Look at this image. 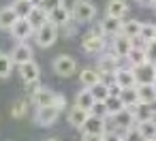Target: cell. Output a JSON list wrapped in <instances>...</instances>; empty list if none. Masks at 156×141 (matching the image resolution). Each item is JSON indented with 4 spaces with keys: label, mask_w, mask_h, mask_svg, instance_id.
<instances>
[{
    "label": "cell",
    "mask_w": 156,
    "mask_h": 141,
    "mask_svg": "<svg viewBox=\"0 0 156 141\" xmlns=\"http://www.w3.org/2000/svg\"><path fill=\"white\" fill-rule=\"evenodd\" d=\"M81 47H83V51H86V54H94V56L103 54V51H105V47H107L105 32H103L101 28L90 30V32L81 39Z\"/></svg>",
    "instance_id": "obj_1"
},
{
    "label": "cell",
    "mask_w": 156,
    "mask_h": 141,
    "mask_svg": "<svg viewBox=\"0 0 156 141\" xmlns=\"http://www.w3.org/2000/svg\"><path fill=\"white\" fill-rule=\"evenodd\" d=\"M71 13H73V19L77 24H88L96 15V7L90 0H75L73 7H71Z\"/></svg>",
    "instance_id": "obj_2"
},
{
    "label": "cell",
    "mask_w": 156,
    "mask_h": 141,
    "mask_svg": "<svg viewBox=\"0 0 156 141\" xmlns=\"http://www.w3.org/2000/svg\"><path fill=\"white\" fill-rule=\"evenodd\" d=\"M58 34H60V26H56L54 22H47V24H43L41 28L34 30V39L41 47H51L56 43Z\"/></svg>",
    "instance_id": "obj_3"
},
{
    "label": "cell",
    "mask_w": 156,
    "mask_h": 141,
    "mask_svg": "<svg viewBox=\"0 0 156 141\" xmlns=\"http://www.w3.org/2000/svg\"><path fill=\"white\" fill-rule=\"evenodd\" d=\"M75 71H77V62H75L73 56L62 54V56H58L54 60V73L58 77H71V75H75Z\"/></svg>",
    "instance_id": "obj_4"
},
{
    "label": "cell",
    "mask_w": 156,
    "mask_h": 141,
    "mask_svg": "<svg viewBox=\"0 0 156 141\" xmlns=\"http://www.w3.org/2000/svg\"><path fill=\"white\" fill-rule=\"evenodd\" d=\"M133 73H135L137 83H156V64L150 62V60L133 66Z\"/></svg>",
    "instance_id": "obj_5"
},
{
    "label": "cell",
    "mask_w": 156,
    "mask_h": 141,
    "mask_svg": "<svg viewBox=\"0 0 156 141\" xmlns=\"http://www.w3.org/2000/svg\"><path fill=\"white\" fill-rule=\"evenodd\" d=\"M118 62H120V58L111 51V54H105L101 60H98V66H96V71L101 73V77H113L115 75V71L120 69L118 66Z\"/></svg>",
    "instance_id": "obj_6"
},
{
    "label": "cell",
    "mask_w": 156,
    "mask_h": 141,
    "mask_svg": "<svg viewBox=\"0 0 156 141\" xmlns=\"http://www.w3.org/2000/svg\"><path fill=\"white\" fill-rule=\"evenodd\" d=\"M58 118H60V109H58L56 105H49V107H39V109H37L34 122H37L39 126H51Z\"/></svg>",
    "instance_id": "obj_7"
},
{
    "label": "cell",
    "mask_w": 156,
    "mask_h": 141,
    "mask_svg": "<svg viewBox=\"0 0 156 141\" xmlns=\"http://www.w3.org/2000/svg\"><path fill=\"white\" fill-rule=\"evenodd\" d=\"M133 39H128L126 34H115L113 37V43H111V51L118 56V58H126L128 54H130V49H133Z\"/></svg>",
    "instance_id": "obj_8"
},
{
    "label": "cell",
    "mask_w": 156,
    "mask_h": 141,
    "mask_svg": "<svg viewBox=\"0 0 156 141\" xmlns=\"http://www.w3.org/2000/svg\"><path fill=\"white\" fill-rule=\"evenodd\" d=\"M83 135H105L107 130V124H105V118H98L94 113H90V118L86 120V124L81 126Z\"/></svg>",
    "instance_id": "obj_9"
},
{
    "label": "cell",
    "mask_w": 156,
    "mask_h": 141,
    "mask_svg": "<svg viewBox=\"0 0 156 141\" xmlns=\"http://www.w3.org/2000/svg\"><path fill=\"white\" fill-rule=\"evenodd\" d=\"M11 34H13L17 41H26V39H30V37L34 34V28L30 26V22H28L26 17H17V22H15L13 28H11Z\"/></svg>",
    "instance_id": "obj_10"
},
{
    "label": "cell",
    "mask_w": 156,
    "mask_h": 141,
    "mask_svg": "<svg viewBox=\"0 0 156 141\" xmlns=\"http://www.w3.org/2000/svg\"><path fill=\"white\" fill-rule=\"evenodd\" d=\"M88 118H90V109H83V107H79V105H73V107L69 109V113H66L69 124L75 126V128H81Z\"/></svg>",
    "instance_id": "obj_11"
},
{
    "label": "cell",
    "mask_w": 156,
    "mask_h": 141,
    "mask_svg": "<svg viewBox=\"0 0 156 141\" xmlns=\"http://www.w3.org/2000/svg\"><path fill=\"white\" fill-rule=\"evenodd\" d=\"M111 120H113L115 128H120V130L133 128V124H135V115H133V109H128V107H124V109L115 111V113L111 115Z\"/></svg>",
    "instance_id": "obj_12"
},
{
    "label": "cell",
    "mask_w": 156,
    "mask_h": 141,
    "mask_svg": "<svg viewBox=\"0 0 156 141\" xmlns=\"http://www.w3.org/2000/svg\"><path fill=\"white\" fill-rule=\"evenodd\" d=\"M122 24H124V19L113 17V15H105L101 22V30L105 32V37H115L122 32Z\"/></svg>",
    "instance_id": "obj_13"
},
{
    "label": "cell",
    "mask_w": 156,
    "mask_h": 141,
    "mask_svg": "<svg viewBox=\"0 0 156 141\" xmlns=\"http://www.w3.org/2000/svg\"><path fill=\"white\" fill-rule=\"evenodd\" d=\"M56 92H51V90H47V88H39L34 94H32V103H34V107L39 109V107H49V105H54L56 103Z\"/></svg>",
    "instance_id": "obj_14"
},
{
    "label": "cell",
    "mask_w": 156,
    "mask_h": 141,
    "mask_svg": "<svg viewBox=\"0 0 156 141\" xmlns=\"http://www.w3.org/2000/svg\"><path fill=\"white\" fill-rule=\"evenodd\" d=\"M135 90H137L139 103H145V105L156 103V83H137Z\"/></svg>",
    "instance_id": "obj_15"
},
{
    "label": "cell",
    "mask_w": 156,
    "mask_h": 141,
    "mask_svg": "<svg viewBox=\"0 0 156 141\" xmlns=\"http://www.w3.org/2000/svg\"><path fill=\"white\" fill-rule=\"evenodd\" d=\"M28 22H30V26L37 30V28H41L43 24H47L49 22V11L47 9H43L41 5H34L32 7V11H30V15L26 17Z\"/></svg>",
    "instance_id": "obj_16"
},
{
    "label": "cell",
    "mask_w": 156,
    "mask_h": 141,
    "mask_svg": "<svg viewBox=\"0 0 156 141\" xmlns=\"http://www.w3.org/2000/svg\"><path fill=\"white\" fill-rule=\"evenodd\" d=\"M20 77L24 79V83H26V81H37V79L41 77L39 64H37L34 60H28V62L20 64Z\"/></svg>",
    "instance_id": "obj_17"
},
{
    "label": "cell",
    "mask_w": 156,
    "mask_h": 141,
    "mask_svg": "<svg viewBox=\"0 0 156 141\" xmlns=\"http://www.w3.org/2000/svg\"><path fill=\"white\" fill-rule=\"evenodd\" d=\"M113 81L124 90V88H135L137 86V79H135V73L133 69H118L115 75H113Z\"/></svg>",
    "instance_id": "obj_18"
},
{
    "label": "cell",
    "mask_w": 156,
    "mask_h": 141,
    "mask_svg": "<svg viewBox=\"0 0 156 141\" xmlns=\"http://www.w3.org/2000/svg\"><path fill=\"white\" fill-rule=\"evenodd\" d=\"M73 19V13H71V9H66V5H60V7H56L54 11H49V22H54L56 26H64V24H69Z\"/></svg>",
    "instance_id": "obj_19"
},
{
    "label": "cell",
    "mask_w": 156,
    "mask_h": 141,
    "mask_svg": "<svg viewBox=\"0 0 156 141\" xmlns=\"http://www.w3.org/2000/svg\"><path fill=\"white\" fill-rule=\"evenodd\" d=\"M32 56H34V51H32V47L30 45H26L24 41H20L17 43V47L13 49V54H11V58H13V62L20 66V64H24V62H28V60H32Z\"/></svg>",
    "instance_id": "obj_20"
},
{
    "label": "cell",
    "mask_w": 156,
    "mask_h": 141,
    "mask_svg": "<svg viewBox=\"0 0 156 141\" xmlns=\"http://www.w3.org/2000/svg\"><path fill=\"white\" fill-rule=\"evenodd\" d=\"M15 22H17V13L13 7L0 9V30H11Z\"/></svg>",
    "instance_id": "obj_21"
},
{
    "label": "cell",
    "mask_w": 156,
    "mask_h": 141,
    "mask_svg": "<svg viewBox=\"0 0 156 141\" xmlns=\"http://www.w3.org/2000/svg\"><path fill=\"white\" fill-rule=\"evenodd\" d=\"M126 13H128V2H126V0H109V2H107V15L124 19Z\"/></svg>",
    "instance_id": "obj_22"
},
{
    "label": "cell",
    "mask_w": 156,
    "mask_h": 141,
    "mask_svg": "<svg viewBox=\"0 0 156 141\" xmlns=\"http://www.w3.org/2000/svg\"><path fill=\"white\" fill-rule=\"evenodd\" d=\"M79 81H81V88H92L94 83L101 81V73L96 69H83L79 73Z\"/></svg>",
    "instance_id": "obj_23"
},
{
    "label": "cell",
    "mask_w": 156,
    "mask_h": 141,
    "mask_svg": "<svg viewBox=\"0 0 156 141\" xmlns=\"http://www.w3.org/2000/svg\"><path fill=\"white\" fill-rule=\"evenodd\" d=\"M133 115H135V122L139 124V122H147V120H154L156 111H152V109H150V105H145V103H139L137 107H133Z\"/></svg>",
    "instance_id": "obj_24"
},
{
    "label": "cell",
    "mask_w": 156,
    "mask_h": 141,
    "mask_svg": "<svg viewBox=\"0 0 156 141\" xmlns=\"http://www.w3.org/2000/svg\"><path fill=\"white\" fill-rule=\"evenodd\" d=\"M126 60H128V62H130L133 66L147 62V54H145V47H143V45H133V49H130V54L126 56Z\"/></svg>",
    "instance_id": "obj_25"
},
{
    "label": "cell",
    "mask_w": 156,
    "mask_h": 141,
    "mask_svg": "<svg viewBox=\"0 0 156 141\" xmlns=\"http://www.w3.org/2000/svg\"><path fill=\"white\" fill-rule=\"evenodd\" d=\"M94 94H92V90L90 88H81L79 90V94L75 96V105H79V107H83V109H90L92 105H94Z\"/></svg>",
    "instance_id": "obj_26"
},
{
    "label": "cell",
    "mask_w": 156,
    "mask_h": 141,
    "mask_svg": "<svg viewBox=\"0 0 156 141\" xmlns=\"http://www.w3.org/2000/svg\"><path fill=\"white\" fill-rule=\"evenodd\" d=\"M141 22H137V19H128V22H124L122 24V32L120 34H126L128 39H137L139 34H141Z\"/></svg>",
    "instance_id": "obj_27"
},
{
    "label": "cell",
    "mask_w": 156,
    "mask_h": 141,
    "mask_svg": "<svg viewBox=\"0 0 156 141\" xmlns=\"http://www.w3.org/2000/svg\"><path fill=\"white\" fill-rule=\"evenodd\" d=\"M120 98H122L124 107H128V109H133V107L139 105V96H137V90L135 88H124L120 92Z\"/></svg>",
    "instance_id": "obj_28"
},
{
    "label": "cell",
    "mask_w": 156,
    "mask_h": 141,
    "mask_svg": "<svg viewBox=\"0 0 156 141\" xmlns=\"http://www.w3.org/2000/svg\"><path fill=\"white\" fill-rule=\"evenodd\" d=\"M13 64H15V62H13L11 54H2V51H0V79H5V77L11 75Z\"/></svg>",
    "instance_id": "obj_29"
},
{
    "label": "cell",
    "mask_w": 156,
    "mask_h": 141,
    "mask_svg": "<svg viewBox=\"0 0 156 141\" xmlns=\"http://www.w3.org/2000/svg\"><path fill=\"white\" fill-rule=\"evenodd\" d=\"M90 90H92V94H94V98H96V100H107V98L111 96V94H109V83H107V81H103V79H101L98 83H94Z\"/></svg>",
    "instance_id": "obj_30"
},
{
    "label": "cell",
    "mask_w": 156,
    "mask_h": 141,
    "mask_svg": "<svg viewBox=\"0 0 156 141\" xmlns=\"http://www.w3.org/2000/svg\"><path fill=\"white\" fill-rule=\"evenodd\" d=\"M32 7H34L32 0H15V2H13V9H15L17 17H28L30 11H32Z\"/></svg>",
    "instance_id": "obj_31"
},
{
    "label": "cell",
    "mask_w": 156,
    "mask_h": 141,
    "mask_svg": "<svg viewBox=\"0 0 156 141\" xmlns=\"http://www.w3.org/2000/svg\"><path fill=\"white\" fill-rule=\"evenodd\" d=\"M137 128L141 130V135L145 139H156V120H147V122H139Z\"/></svg>",
    "instance_id": "obj_32"
},
{
    "label": "cell",
    "mask_w": 156,
    "mask_h": 141,
    "mask_svg": "<svg viewBox=\"0 0 156 141\" xmlns=\"http://www.w3.org/2000/svg\"><path fill=\"white\" fill-rule=\"evenodd\" d=\"M90 113H94V115H98V118H111V111H109V107H107V100H94V105L90 107Z\"/></svg>",
    "instance_id": "obj_33"
},
{
    "label": "cell",
    "mask_w": 156,
    "mask_h": 141,
    "mask_svg": "<svg viewBox=\"0 0 156 141\" xmlns=\"http://www.w3.org/2000/svg\"><path fill=\"white\" fill-rule=\"evenodd\" d=\"M28 113V100L26 98H17L13 105H11V115L13 118H24Z\"/></svg>",
    "instance_id": "obj_34"
},
{
    "label": "cell",
    "mask_w": 156,
    "mask_h": 141,
    "mask_svg": "<svg viewBox=\"0 0 156 141\" xmlns=\"http://www.w3.org/2000/svg\"><path fill=\"white\" fill-rule=\"evenodd\" d=\"M139 39L145 41V43L154 41V39H156V24H143V26H141V34H139Z\"/></svg>",
    "instance_id": "obj_35"
},
{
    "label": "cell",
    "mask_w": 156,
    "mask_h": 141,
    "mask_svg": "<svg viewBox=\"0 0 156 141\" xmlns=\"http://www.w3.org/2000/svg\"><path fill=\"white\" fill-rule=\"evenodd\" d=\"M122 135H124V141H147V139H145V137L141 135V130H139L137 126L122 130Z\"/></svg>",
    "instance_id": "obj_36"
},
{
    "label": "cell",
    "mask_w": 156,
    "mask_h": 141,
    "mask_svg": "<svg viewBox=\"0 0 156 141\" xmlns=\"http://www.w3.org/2000/svg\"><path fill=\"white\" fill-rule=\"evenodd\" d=\"M107 107H109V111H111V115H113L115 111L124 109V103H122L120 96H109V98H107Z\"/></svg>",
    "instance_id": "obj_37"
},
{
    "label": "cell",
    "mask_w": 156,
    "mask_h": 141,
    "mask_svg": "<svg viewBox=\"0 0 156 141\" xmlns=\"http://www.w3.org/2000/svg\"><path fill=\"white\" fill-rule=\"evenodd\" d=\"M145 54H147V60L156 64V39H154V41H150V43L145 45Z\"/></svg>",
    "instance_id": "obj_38"
},
{
    "label": "cell",
    "mask_w": 156,
    "mask_h": 141,
    "mask_svg": "<svg viewBox=\"0 0 156 141\" xmlns=\"http://www.w3.org/2000/svg\"><path fill=\"white\" fill-rule=\"evenodd\" d=\"M39 5H41L43 9H47V11H54L56 7L64 5V0H39Z\"/></svg>",
    "instance_id": "obj_39"
},
{
    "label": "cell",
    "mask_w": 156,
    "mask_h": 141,
    "mask_svg": "<svg viewBox=\"0 0 156 141\" xmlns=\"http://www.w3.org/2000/svg\"><path fill=\"white\" fill-rule=\"evenodd\" d=\"M105 141H124V135L122 132H115V130H105Z\"/></svg>",
    "instance_id": "obj_40"
},
{
    "label": "cell",
    "mask_w": 156,
    "mask_h": 141,
    "mask_svg": "<svg viewBox=\"0 0 156 141\" xmlns=\"http://www.w3.org/2000/svg\"><path fill=\"white\" fill-rule=\"evenodd\" d=\"M39 88H41V83H39V79H37V81H26V92H28L30 96H32V94H34V92H37Z\"/></svg>",
    "instance_id": "obj_41"
},
{
    "label": "cell",
    "mask_w": 156,
    "mask_h": 141,
    "mask_svg": "<svg viewBox=\"0 0 156 141\" xmlns=\"http://www.w3.org/2000/svg\"><path fill=\"white\" fill-rule=\"evenodd\" d=\"M81 141H105V137L103 135H83Z\"/></svg>",
    "instance_id": "obj_42"
},
{
    "label": "cell",
    "mask_w": 156,
    "mask_h": 141,
    "mask_svg": "<svg viewBox=\"0 0 156 141\" xmlns=\"http://www.w3.org/2000/svg\"><path fill=\"white\" fill-rule=\"evenodd\" d=\"M137 2H139L141 7H152V5H154V0H137Z\"/></svg>",
    "instance_id": "obj_43"
},
{
    "label": "cell",
    "mask_w": 156,
    "mask_h": 141,
    "mask_svg": "<svg viewBox=\"0 0 156 141\" xmlns=\"http://www.w3.org/2000/svg\"><path fill=\"white\" fill-rule=\"evenodd\" d=\"M152 7H154V9H156V0H154V5H152Z\"/></svg>",
    "instance_id": "obj_44"
},
{
    "label": "cell",
    "mask_w": 156,
    "mask_h": 141,
    "mask_svg": "<svg viewBox=\"0 0 156 141\" xmlns=\"http://www.w3.org/2000/svg\"><path fill=\"white\" fill-rule=\"evenodd\" d=\"M47 141H58V139H47Z\"/></svg>",
    "instance_id": "obj_45"
},
{
    "label": "cell",
    "mask_w": 156,
    "mask_h": 141,
    "mask_svg": "<svg viewBox=\"0 0 156 141\" xmlns=\"http://www.w3.org/2000/svg\"><path fill=\"white\" fill-rule=\"evenodd\" d=\"M147 141H156V139H147Z\"/></svg>",
    "instance_id": "obj_46"
}]
</instances>
